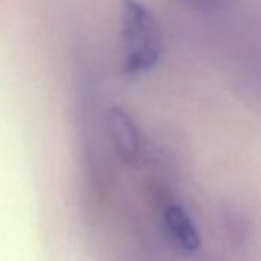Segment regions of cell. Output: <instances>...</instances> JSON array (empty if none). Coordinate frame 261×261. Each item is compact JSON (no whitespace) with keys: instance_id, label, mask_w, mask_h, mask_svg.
<instances>
[{"instance_id":"3","label":"cell","mask_w":261,"mask_h":261,"mask_svg":"<svg viewBox=\"0 0 261 261\" xmlns=\"http://www.w3.org/2000/svg\"><path fill=\"white\" fill-rule=\"evenodd\" d=\"M165 221L166 227L171 233V237L177 241V244L188 252H195L198 250L201 240L200 233L192 223L191 217L188 212L177 204H172L166 209L165 212Z\"/></svg>"},{"instance_id":"2","label":"cell","mask_w":261,"mask_h":261,"mask_svg":"<svg viewBox=\"0 0 261 261\" xmlns=\"http://www.w3.org/2000/svg\"><path fill=\"white\" fill-rule=\"evenodd\" d=\"M106 127L120 159L127 163L136 162L140 152V134L133 117L118 106L111 108L106 112Z\"/></svg>"},{"instance_id":"1","label":"cell","mask_w":261,"mask_h":261,"mask_svg":"<svg viewBox=\"0 0 261 261\" xmlns=\"http://www.w3.org/2000/svg\"><path fill=\"white\" fill-rule=\"evenodd\" d=\"M162 31L152 11L137 0H123L120 8V56L124 74H140L157 65Z\"/></svg>"},{"instance_id":"4","label":"cell","mask_w":261,"mask_h":261,"mask_svg":"<svg viewBox=\"0 0 261 261\" xmlns=\"http://www.w3.org/2000/svg\"><path fill=\"white\" fill-rule=\"evenodd\" d=\"M195 10H217L227 5L230 0H181Z\"/></svg>"}]
</instances>
